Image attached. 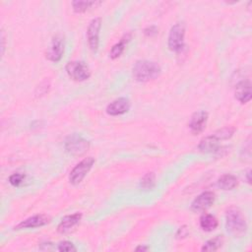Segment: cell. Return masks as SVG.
<instances>
[{
  "mask_svg": "<svg viewBox=\"0 0 252 252\" xmlns=\"http://www.w3.org/2000/svg\"><path fill=\"white\" fill-rule=\"evenodd\" d=\"M161 74V67L156 62L140 60L133 67V77L139 82H148L158 78Z\"/></svg>",
  "mask_w": 252,
  "mask_h": 252,
  "instance_id": "cell-1",
  "label": "cell"
},
{
  "mask_svg": "<svg viewBox=\"0 0 252 252\" xmlns=\"http://www.w3.org/2000/svg\"><path fill=\"white\" fill-rule=\"evenodd\" d=\"M226 225L228 231L233 236H241L245 234L247 225L242 213L236 208H231L227 212Z\"/></svg>",
  "mask_w": 252,
  "mask_h": 252,
  "instance_id": "cell-2",
  "label": "cell"
},
{
  "mask_svg": "<svg viewBox=\"0 0 252 252\" xmlns=\"http://www.w3.org/2000/svg\"><path fill=\"white\" fill-rule=\"evenodd\" d=\"M185 26L181 23L175 24L168 35V47L171 51L179 52L184 47Z\"/></svg>",
  "mask_w": 252,
  "mask_h": 252,
  "instance_id": "cell-3",
  "label": "cell"
},
{
  "mask_svg": "<svg viewBox=\"0 0 252 252\" xmlns=\"http://www.w3.org/2000/svg\"><path fill=\"white\" fill-rule=\"evenodd\" d=\"M66 72L69 77L75 81H85L91 76L89 67L81 61L68 62L66 65Z\"/></svg>",
  "mask_w": 252,
  "mask_h": 252,
  "instance_id": "cell-4",
  "label": "cell"
},
{
  "mask_svg": "<svg viewBox=\"0 0 252 252\" xmlns=\"http://www.w3.org/2000/svg\"><path fill=\"white\" fill-rule=\"evenodd\" d=\"M95 164V160L93 158H86L82 162H80L70 172L69 175V181L73 185L79 184L84 177L87 175V173L90 171L92 167Z\"/></svg>",
  "mask_w": 252,
  "mask_h": 252,
  "instance_id": "cell-5",
  "label": "cell"
},
{
  "mask_svg": "<svg viewBox=\"0 0 252 252\" xmlns=\"http://www.w3.org/2000/svg\"><path fill=\"white\" fill-rule=\"evenodd\" d=\"M89 142L78 135L69 136L65 141V149L71 155H82L89 149Z\"/></svg>",
  "mask_w": 252,
  "mask_h": 252,
  "instance_id": "cell-6",
  "label": "cell"
},
{
  "mask_svg": "<svg viewBox=\"0 0 252 252\" xmlns=\"http://www.w3.org/2000/svg\"><path fill=\"white\" fill-rule=\"evenodd\" d=\"M102 27V19L101 18H95L91 21L88 32H87V37H88V42L90 48L96 52L99 48V42H100V31Z\"/></svg>",
  "mask_w": 252,
  "mask_h": 252,
  "instance_id": "cell-7",
  "label": "cell"
},
{
  "mask_svg": "<svg viewBox=\"0 0 252 252\" xmlns=\"http://www.w3.org/2000/svg\"><path fill=\"white\" fill-rule=\"evenodd\" d=\"M208 121V113L204 110L197 111L192 114L190 121H189V128L194 135L200 134L206 127Z\"/></svg>",
  "mask_w": 252,
  "mask_h": 252,
  "instance_id": "cell-8",
  "label": "cell"
},
{
  "mask_svg": "<svg viewBox=\"0 0 252 252\" xmlns=\"http://www.w3.org/2000/svg\"><path fill=\"white\" fill-rule=\"evenodd\" d=\"M63 53H64V41L61 37L56 36L52 40L47 49L46 57L52 62H58L61 59Z\"/></svg>",
  "mask_w": 252,
  "mask_h": 252,
  "instance_id": "cell-9",
  "label": "cell"
},
{
  "mask_svg": "<svg viewBox=\"0 0 252 252\" xmlns=\"http://www.w3.org/2000/svg\"><path fill=\"white\" fill-rule=\"evenodd\" d=\"M215 201V194L211 191H206L200 194L191 204V209L194 212H203L210 208Z\"/></svg>",
  "mask_w": 252,
  "mask_h": 252,
  "instance_id": "cell-10",
  "label": "cell"
},
{
  "mask_svg": "<svg viewBox=\"0 0 252 252\" xmlns=\"http://www.w3.org/2000/svg\"><path fill=\"white\" fill-rule=\"evenodd\" d=\"M130 108V102L126 98H119L110 103L106 107L107 114L111 116L121 115L127 112Z\"/></svg>",
  "mask_w": 252,
  "mask_h": 252,
  "instance_id": "cell-11",
  "label": "cell"
},
{
  "mask_svg": "<svg viewBox=\"0 0 252 252\" xmlns=\"http://www.w3.org/2000/svg\"><path fill=\"white\" fill-rule=\"evenodd\" d=\"M50 222L49 217L45 216V215H37L34 217H31L23 222H21L20 224H18L14 230L18 231V230H24V229H34V228H40L42 226L47 225Z\"/></svg>",
  "mask_w": 252,
  "mask_h": 252,
  "instance_id": "cell-12",
  "label": "cell"
},
{
  "mask_svg": "<svg viewBox=\"0 0 252 252\" xmlns=\"http://www.w3.org/2000/svg\"><path fill=\"white\" fill-rule=\"evenodd\" d=\"M82 219V214L81 213H76L73 215L66 216L65 218H63L58 225L57 231L60 233H65L69 231L73 227H75Z\"/></svg>",
  "mask_w": 252,
  "mask_h": 252,
  "instance_id": "cell-13",
  "label": "cell"
},
{
  "mask_svg": "<svg viewBox=\"0 0 252 252\" xmlns=\"http://www.w3.org/2000/svg\"><path fill=\"white\" fill-rule=\"evenodd\" d=\"M251 84L249 81H242L237 84L235 88V98L242 104L251 100Z\"/></svg>",
  "mask_w": 252,
  "mask_h": 252,
  "instance_id": "cell-14",
  "label": "cell"
},
{
  "mask_svg": "<svg viewBox=\"0 0 252 252\" xmlns=\"http://www.w3.org/2000/svg\"><path fill=\"white\" fill-rule=\"evenodd\" d=\"M220 140L216 137V135H211L208 136L204 139L201 140L198 148L201 152L204 153H212V152H216L219 149V144Z\"/></svg>",
  "mask_w": 252,
  "mask_h": 252,
  "instance_id": "cell-15",
  "label": "cell"
},
{
  "mask_svg": "<svg viewBox=\"0 0 252 252\" xmlns=\"http://www.w3.org/2000/svg\"><path fill=\"white\" fill-rule=\"evenodd\" d=\"M218 186L223 190H232L237 186V178L232 174L222 175L218 180Z\"/></svg>",
  "mask_w": 252,
  "mask_h": 252,
  "instance_id": "cell-16",
  "label": "cell"
},
{
  "mask_svg": "<svg viewBox=\"0 0 252 252\" xmlns=\"http://www.w3.org/2000/svg\"><path fill=\"white\" fill-rule=\"evenodd\" d=\"M200 227L205 231H212L218 227V220L210 214H204L200 218Z\"/></svg>",
  "mask_w": 252,
  "mask_h": 252,
  "instance_id": "cell-17",
  "label": "cell"
},
{
  "mask_svg": "<svg viewBox=\"0 0 252 252\" xmlns=\"http://www.w3.org/2000/svg\"><path fill=\"white\" fill-rule=\"evenodd\" d=\"M141 188L143 190H152V189L156 185V176L153 172L147 173L142 179H141Z\"/></svg>",
  "mask_w": 252,
  "mask_h": 252,
  "instance_id": "cell-18",
  "label": "cell"
},
{
  "mask_svg": "<svg viewBox=\"0 0 252 252\" xmlns=\"http://www.w3.org/2000/svg\"><path fill=\"white\" fill-rule=\"evenodd\" d=\"M223 244V238L220 236H216L210 240H208L204 246L202 247V251H215L218 250Z\"/></svg>",
  "mask_w": 252,
  "mask_h": 252,
  "instance_id": "cell-19",
  "label": "cell"
},
{
  "mask_svg": "<svg viewBox=\"0 0 252 252\" xmlns=\"http://www.w3.org/2000/svg\"><path fill=\"white\" fill-rule=\"evenodd\" d=\"M101 2H94V1H74L72 3L73 5V10L76 13H83L85 11H87L89 8H91V6L96 5V4H100Z\"/></svg>",
  "mask_w": 252,
  "mask_h": 252,
  "instance_id": "cell-20",
  "label": "cell"
},
{
  "mask_svg": "<svg viewBox=\"0 0 252 252\" xmlns=\"http://www.w3.org/2000/svg\"><path fill=\"white\" fill-rule=\"evenodd\" d=\"M126 42H127V39L123 38L118 43H116V44H114L112 46V48L110 50V57L112 59H115V58L119 57L122 54V52L124 51V48H125Z\"/></svg>",
  "mask_w": 252,
  "mask_h": 252,
  "instance_id": "cell-21",
  "label": "cell"
},
{
  "mask_svg": "<svg viewBox=\"0 0 252 252\" xmlns=\"http://www.w3.org/2000/svg\"><path fill=\"white\" fill-rule=\"evenodd\" d=\"M234 133V129L231 128V127H225L219 131H217L215 133L216 137L219 139V140H227L229 138H231Z\"/></svg>",
  "mask_w": 252,
  "mask_h": 252,
  "instance_id": "cell-22",
  "label": "cell"
},
{
  "mask_svg": "<svg viewBox=\"0 0 252 252\" xmlns=\"http://www.w3.org/2000/svg\"><path fill=\"white\" fill-rule=\"evenodd\" d=\"M25 178H26V176H25L24 174H22V173H14V174H12V175L9 177V182H10L13 186L18 187V186H20V185L24 182Z\"/></svg>",
  "mask_w": 252,
  "mask_h": 252,
  "instance_id": "cell-23",
  "label": "cell"
},
{
  "mask_svg": "<svg viewBox=\"0 0 252 252\" xmlns=\"http://www.w3.org/2000/svg\"><path fill=\"white\" fill-rule=\"evenodd\" d=\"M58 250L61 252H70V251H76V247L70 241H62L58 245Z\"/></svg>",
  "mask_w": 252,
  "mask_h": 252,
  "instance_id": "cell-24",
  "label": "cell"
},
{
  "mask_svg": "<svg viewBox=\"0 0 252 252\" xmlns=\"http://www.w3.org/2000/svg\"><path fill=\"white\" fill-rule=\"evenodd\" d=\"M144 33L148 37H154V36H156L158 34V29L155 26H151V27L146 28Z\"/></svg>",
  "mask_w": 252,
  "mask_h": 252,
  "instance_id": "cell-25",
  "label": "cell"
},
{
  "mask_svg": "<svg viewBox=\"0 0 252 252\" xmlns=\"http://www.w3.org/2000/svg\"><path fill=\"white\" fill-rule=\"evenodd\" d=\"M187 233H188V231H187L186 227L184 226V227H182V228H180V229L178 230L177 236H178V237H185V236L187 235Z\"/></svg>",
  "mask_w": 252,
  "mask_h": 252,
  "instance_id": "cell-26",
  "label": "cell"
},
{
  "mask_svg": "<svg viewBox=\"0 0 252 252\" xmlns=\"http://www.w3.org/2000/svg\"><path fill=\"white\" fill-rule=\"evenodd\" d=\"M137 251H146V250H149V248L147 246H139L136 248Z\"/></svg>",
  "mask_w": 252,
  "mask_h": 252,
  "instance_id": "cell-27",
  "label": "cell"
}]
</instances>
